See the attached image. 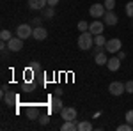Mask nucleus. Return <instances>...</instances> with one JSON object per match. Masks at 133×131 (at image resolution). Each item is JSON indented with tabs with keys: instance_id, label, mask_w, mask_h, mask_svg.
Instances as JSON below:
<instances>
[{
	"instance_id": "nucleus-8",
	"label": "nucleus",
	"mask_w": 133,
	"mask_h": 131,
	"mask_svg": "<svg viewBox=\"0 0 133 131\" xmlns=\"http://www.w3.org/2000/svg\"><path fill=\"white\" fill-rule=\"evenodd\" d=\"M32 37L36 41H44L48 37V30L44 27H34V32H32Z\"/></svg>"
},
{
	"instance_id": "nucleus-18",
	"label": "nucleus",
	"mask_w": 133,
	"mask_h": 131,
	"mask_svg": "<svg viewBox=\"0 0 133 131\" xmlns=\"http://www.w3.org/2000/svg\"><path fill=\"white\" fill-rule=\"evenodd\" d=\"M92 129V124L89 121H82L78 122V131H91Z\"/></svg>"
},
{
	"instance_id": "nucleus-27",
	"label": "nucleus",
	"mask_w": 133,
	"mask_h": 131,
	"mask_svg": "<svg viewBox=\"0 0 133 131\" xmlns=\"http://www.w3.org/2000/svg\"><path fill=\"white\" fill-rule=\"evenodd\" d=\"M124 121L130 122V124L133 126V110H128V112H126V119H124Z\"/></svg>"
},
{
	"instance_id": "nucleus-7",
	"label": "nucleus",
	"mask_w": 133,
	"mask_h": 131,
	"mask_svg": "<svg viewBox=\"0 0 133 131\" xmlns=\"http://www.w3.org/2000/svg\"><path fill=\"white\" fill-rule=\"evenodd\" d=\"M108 91L112 96H121L123 92H126V89H124V83H121V81H112L108 85Z\"/></svg>"
},
{
	"instance_id": "nucleus-29",
	"label": "nucleus",
	"mask_w": 133,
	"mask_h": 131,
	"mask_svg": "<svg viewBox=\"0 0 133 131\" xmlns=\"http://www.w3.org/2000/svg\"><path fill=\"white\" fill-rule=\"evenodd\" d=\"M32 89H34V85H29V83L23 85V91H25V92H32Z\"/></svg>"
},
{
	"instance_id": "nucleus-25",
	"label": "nucleus",
	"mask_w": 133,
	"mask_h": 131,
	"mask_svg": "<svg viewBox=\"0 0 133 131\" xmlns=\"http://www.w3.org/2000/svg\"><path fill=\"white\" fill-rule=\"evenodd\" d=\"M39 122H41L43 126H46V124L50 122V115H48V113H43V115H39Z\"/></svg>"
},
{
	"instance_id": "nucleus-19",
	"label": "nucleus",
	"mask_w": 133,
	"mask_h": 131,
	"mask_svg": "<svg viewBox=\"0 0 133 131\" xmlns=\"http://www.w3.org/2000/svg\"><path fill=\"white\" fill-rule=\"evenodd\" d=\"M94 44H96V46H105V44H107V39H105V36H103V34H98V36H94Z\"/></svg>"
},
{
	"instance_id": "nucleus-1",
	"label": "nucleus",
	"mask_w": 133,
	"mask_h": 131,
	"mask_svg": "<svg viewBox=\"0 0 133 131\" xmlns=\"http://www.w3.org/2000/svg\"><path fill=\"white\" fill-rule=\"evenodd\" d=\"M92 44H94V36H92L91 32H80V37H78V48L83 51L91 50Z\"/></svg>"
},
{
	"instance_id": "nucleus-10",
	"label": "nucleus",
	"mask_w": 133,
	"mask_h": 131,
	"mask_svg": "<svg viewBox=\"0 0 133 131\" xmlns=\"http://www.w3.org/2000/svg\"><path fill=\"white\" fill-rule=\"evenodd\" d=\"M103 29H105V23H101V21H92V23H89V32H91L92 36H98V34H103Z\"/></svg>"
},
{
	"instance_id": "nucleus-11",
	"label": "nucleus",
	"mask_w": 133,
	"mask_h": 131,
	"mask_svg": "<svg viewBox=\"0 0 133 131\" xmlns=\"http://www.w3.org/2000/svg\"><path fill=\"white\" fill-rule=\"evenodd\" d=\"M62 108H64V105H62L61 96L53 98V99H51V103H50V112H53V113H61Z\"/></svg>"
},
{
	"instance_id": "nucleus-26",
	"label": "nucleus",
	"mask_w": 133,
	"mask_h": 131,
	"mask_svg": "<svg viewBox=\"0 0 133 131\" xmlns=\"http://www.w3.org/2000/svg\"><path fill=\"white\" fill-rule=\"evenodd\" d=\"M124 89H126V92H128V94H133V80L126 81V83H124Z\"/></svg>"
},
{
	"instance_id": "nucleus-20",
	"label": "nucleus",
	"mask_w": 133,
	"mask_h": 131,
	"mask_svg": "<svg viewBox=\"0 0 133 131\" xmlns=\"http://www.w3.org/2000/svg\"><path fill=\"white\" fill-rule=\"evenodd\" d=\"M0 37H2V41H5V43H7V41H9L12 36H11V32L7 30V29H4V30L0 32Z\"/></svg>"
},
{
	"instance_id": "nucleus-5",
	"label": "nucleus",
	"mask_w": 133,
	"mask_h": 131,
	"mask_svg": "<svg viewBox=\"0 0 133 131\" xmlns=\"http://www.w3.org/2000/svg\"><path fill=\"white\" fill-rule=\"evenodd\" d=\"M21 48H23V39H20L18 36H16V37H11V39L7 41V50H11V51H20Z\"/></svg>"
},
{
	"instance_id": "nucleus-2",
	"label": "nucleus",
	"mask_w": 133,
	"mask_h": 131,
	"mask_svg": "<svg viewBox=\"0 0 133 131\" xmlns=\"http://www.w3.org/2000/svg\"><path fill=\"white\" fill-rule=\"evenodd\" d=\"M32 32H34V29H32V25H29V23H23V25H18V29H16V36L20 37V39H29V37H32Z\"/></svg>"
},
{
	"instance_id": "nucleus-3",
	"label": "nucleus",
	"mask_w": 133,
	"mask_h": 131,
	"mask_svg": "<svg viewBox=\"0 0 133 131\" xmlns=\"http://www.w3.org/2000/svg\"><path fill=\"white\" fill-rule=\"evenodd\" d=\"M105 12H107V7L103 5V4H92L91 7H89V14H91L92 18H103L105 16Z\"/></svg>"
},
{
	"instance_id": "nucleus-12",
	"label": "nucleus",
	"mask_w": 133,
	"mask_h": 131,
	"mask_svg": "<svg viewBox=\"0 0 133 131\" xmlns=\"http://www.w3.org/2000/svg\"><path fill=\"white\" fill-rule=\"evenodd\" d=\"M48 5V0H29V7L34 11H43Z\"/></svg>"
},
{
	"instance_id": "nucleus-21",
	"label": "nucleus",
	"mask_w": 133,
	"mask_h": 131,
	"mask_svg": "<svg viewBox=\"0 0 133 131\" xmlns=\"http://www.w3.org/2000/svg\"><path fill=\"white\" fill-rule=\"evenodd\" d=\"M117 131H133V126L130 122H126V124H121V126H117Z\"/></svg>"
},
{
	"instance_id": "nucleus-6",
	"label": "nucleus",
	"mask_w": 133,
	"mask_h": 131,
	"mask_svg": "<svg viewBox=\"0 0 133 131\" xmlns=\"http://www.w3.org/2000/svg\"><path fill=\"white\" fill-rule=\"evenodd\" d=\"M61 117L64 121H76V110L73 106H64L61 112Z\"/></svg>"
},
{
	"instance_id": "nucleus-30",
	"label": "nucleus",
	"mask_w": 133,
	"mask_h": 131,
	"mask_svg": "<svg viewBox=\"0 0 133 131\" xmlns=\"http://www.w3.org/2000/svg\"><path fill=\"white\" fill-rule=\"evenodd\" d=\"M117 57H119L121 60H124V57H126V51H124V50H119V51H117Z\"/></svg>"
},
{
	"instance_id": "nucleus-31",
	"label": "nucleus",
	"mask_w": 133,
	"mask_h": 131,
	"mask_svg": "<svg viewBox=\"0 0 133 131\" xmlns=\"http://www.w3.org/2000/svg\"><path fill=\"white\" fill-rule=\"evenodd\" d=\"M59 4V0H48V5H51V7H55Z\"/></svg>"
},
{
	"instance_id": "nucleus-14",
	"label": "nucleus",
	"mask_w": 133,
	"mask_h": 131,
	"mask_svg": "<svg viewBox=\"0 0 133 131\" xmlns=\"http://www.w3.org/2000/svg\"><path fill=\"white\" fill-rule=\"evenodd\" d=\"M61 129L62 131H76L78 129V124H76V121H64Z\"/></svg>"
},
{
	"instance_id": "nucleus-17",
	"label": "nucleus",
	"mask_w": 133,
	"mask_h": 131,
	"mask_svg": "<svg viewBox=\"0 0 133 131\" xmlns=\"http://www.w3.org/2000/svg\"><path fill=\"white\" fill-rule=\"evenodd\" d=\"M43 16H44V18H53V16H55V7L46 5V7L43 9Z\"/></svg>"
},
{
	"instance_id": "nucleus-16",
	"label": "nucleus",
	"mask_w": 133,
	"mask_h": 131,
	"mask_svg": "<svg viewBox=\"0 0 133 131\" xmlns=\"http://www.w3.org/2000/svg\"><path fill=\"white\" fill-rule=\"evenodd\" d=\"M4 99H5V103L11 106V105H14V103H16L18 96H16V94H11V92H5V94H4Z\"/></svg>"
},
{
	"instance_id": "nucleus-13",
	"label": "nucleus",
	"mask_w": 133,
	"mask_h": 131,
	"mask_svg": "<svg viewBox=\"0 0 133 131\" xmlns=\"http://www.w3.org/2000/svg\"><path fill=\"white\" fill-rule=\"evenodd\" d=\"M107 67L110 71H119V67H121V59L119 57H110L108 62H107Z\"/></svg>"
},
{
	"instance_id": "nucleus-4",
	"label": "nucleus",
	"mask_w": 133,
	"mask_h": 131,
	"mask_svg": "<svg viewBox=\"0 0 133 131\" xmlns=\"http://www.w3.org/2000/svg\"><path fill=\"white\" fill-rule=\"evenodd\" d=\"M121 48H123V43H121V39H110V41H107V44H105V50H107V53H117Z\"/></svg>"
},
{
	"instance_id": "nucleus-22",
	"label": "nucleus",
	"mask_w": 133,
	"mask_h": 131,
	"mask_svg": "<svg viewBox=\"0 0 133 131\" xmlns=\"http://www.w3.org/2000/svg\"><path fill=\"white\" fill-rule=\"evenodd\" d=\"M103 5L107 7V11H114V7H115V0H105Z\"/></svg>"
},
{
	"instance_id": "nucleus-9",
	"label": "nucleus",
	"mask_w": 133,
	"mask_h": 131,
	"mask_svg": "<svg viewBox=\"0 0 133 131\" xmlns=\"http://www.w3.org/2000/svg\"><path fill=\"white\" fill-rule=\"evenodd\" d=\"M103 20H105V25L114 27V25H117L119 18H117V14H115L114 11H107V12H105V16H103Z\"/></svg>"
},
{
	"instance_id": "nucleus-23",
	"label": "nucleus",
	"mask_w": 133,
	"mask_h": 131,
	"mask_svg": "<svg viewBox=\"0 0 133 131\" xmlns=\"http://www.w3.org/2000/svg\"><path fill=\"white\" fill-rule=\"evenodd\" d=\"M78 30L80 32H87L89 30V23H87V21H78Z\"/></svg>"
},
{
	"instance_id": "nucleus-24",
	"label": "nucleus",
	"mask_w": 133,
	"mask_h": 131,
	"mask_svg": "<svg viewBox=\"0 0 133 131\" xmlns=\"http://www.w3.org/2000/svg\"><path fill=\"white\" fill-rule=\"evenodd\" d=\"M126 16L128 18H133V2H128L126 4Z\"/></svg>"
},
{
	"instance_id": "nucleus-15",
	"label": "nucleus",
	"mask_w": 133,
	"mask_h": 131,
	"mask_svg": "<svg viewBox=\"0 0 133 131\" xmlns=\"http://www.w3.org/2000/svg\"><path fill=\"white\" fill-rule=\"evenodd\" d=\"M27 117H29L30 121H36V119H39V110H37L36 106H32V108H27Z\"/></svg>"
},
{
	"instance_id": "nucleus-28",
	"label": "nucleus",
	"mask_w": 133,
	"mask_h": 131,
	"mask_svg": "<svg viewBox=\"0 0 133 131\" xmlns=\"http://www.w3.org/2000/svg\"><path fill=\"white\" fill-rule=\"evenodd\" d=\"M41 21L43 20H39V18H34V20H32V25H34V27H41Z\"/></svg>"
}]
</instances>
